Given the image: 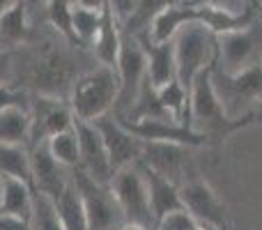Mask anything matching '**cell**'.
Returning <instances> with one entry per match:
<instances>
[{"mask_svg":"<svg viewBox=\"0 0 262 230\" xmlns=\"http://www.w3.org/2000/svg\"><path fill=\"white\" fill-rule=\"evenodd\" d=\"M138 41L145 49L147 58V81L154 88H163L166 83L177 78V65H175V41H149L147 35H140Z\"/></svg>","mask_w":262,"mask_h":230,"instance_id":"2e32d148","label":"cell"},{"mask_svg":"<svg viewBox=\"0 0 262 230\" xmlns=\"http://www.w3.org/2000/svg\"><path fill=\"white\" fill-rule=\"evenodd\" d=\"M175 3H182V0H138L136 9L131 12V16L124 21L122 32L134 35V37L147 35L154 18H157L168 5H175Z\"/></svg>","mask_w":262,"mask_h":230,"instance_id":"cb8c5ba5","label":"cell"},{"mask_svg":"<svg viewBox=\"0 0 262 230\" xmlns=\"http://www.w3.org/2000/svg\"><path fill=\"white\" fill-rule=\"evenodd\" d=\"M172 41H175L177 81L191 95V86H193L195 76L216 65V32L209 30V26H205L203 21H189L175 32Z\"/></svg>","mask_w":262,"mask_h":230,"instance_id":"3957f363","label":"cell"},{"mask_svg":"<svg viewBox=\"0 0 262 230\" xmlns=\"http://www.w3.org/2000/svg\"><path fill=\"white\" fill-rule=\"evenodd\" d=\"M219 55L214 69L223 74H239L262 62V9L244 28L216 35Z\"/></svg>","mask_w":262,"mask_h":230,"instance_id":"5b68a950","label":"cell"},{"mask_svg":"<svg viewBox=\"0 0 262 230\" xmlns=\"http://www.w3.org/2000/svg\"><path fill=\"white\" fill-rule=\"evenodd\" d=\"M92 122H95V127L99 129L101 138H104L106 150H108V154H111V161H113L115 171L138 161L140 152H143V140H140L136 134H131L113 113L101 115Z\"/></svg>","mask_w":262,"mask_h":230,"instance_id":"5bb4252c","label":"cell"},{"mask_svg":"<svg viewBox=\"0 0 262 230\" xmlns=\"http://www.w3.org/2000/svg\"><path fill=\"white\" fill-rule=\"evenodd\" d=\"M106 0H72L74 7H85V9H101Z\"/></svg>","mask_w":262,"mask_h":230,"instance_id":"e575fe53","label":"cell"},{"mask_svg":"<svg viewBox=\"0 0 262 230\" xmlns=\"http://www.w3.org/2000/svg\"><path fill=\"white\" fill-rule=\"evenodd\" d=\"M74 129L78 134V150H81L78 168H83L95 182L108 186L115 175V168L99 129L95 127V122H85V120H76Z\"/></svg>","mask_w":262,"mask_h":230,"instance_id":"4fadbf2b","label":"cell"},{"mask_svg":"<svg viewBox=\"0 0 262 230\" xmlns=\"http://www.w3.org/2000/svg\"><path fill=\"white\" fill-rule=\"evenodd\" d=\"M14 78L12 51H0V86H9Z\"/></svg>","mask_w":262,"mask_h":230,"instance_id":"1f68e13d","label":"cell"},{"mask_svg":"<svg viewBox=\"0 0 262 230\" xmlns=\"http://www.w3.org/2000/svg\"><path fill=\"white\" fill-rule=\"evenodd\" d=\"M0 175L16 177L32 186V166L28 145H0Z\"/></svg>","mask_w":262,"mask_h":230,"instance_id":"7402d4cb","label":"cell"},{"mask_svg":"<svg viewBox=\"0 0 262 230\" xmlns=\"http://www.w3.org/2000/svg\"><path fill=\"white\" fill-rule=\"evenodd\" d=\"M180 196L184 210L200 226H209L216 230H232V219L226 203L219 198V194L203 177H193V180L180 184Z\"/></svg>","mask_w":262,"mask_h":230,"instance_id":"8fae6325","label":"cell"},{"mask_svg":"<svg viewBox=\"0 0 262 230\" xmlns=\"http://www.w3.org/2000/svg\"><path fill=\"white\" fill-rule=\"evenodd\" d=\"M120 230H152V228H145V226H140V223H129L127 221Z\"/></svg>","mask_w":262,"mask_h":230,"instance_id":"d590c367","label":"cell"},{"mask_svg":"<svg viewBox=\"0 0 262 230\" xmlns=\"http://www.w3.org/2000/svg\"><path fill=\"white\" fill-rule=\"evenodd\" d=\"M32 196H35V189L28 182L16 180V177H3V203H0V212L28 219L32 210Z\"/></svg>","mask_w":262,"mask_h":230,"instance_id":"44dd1931","label":"cell"},{"mask_svg":"<svg viewBox=\"0 0 262 230\" xmlns=\"http://www.w3.org/2000/svg\"><path fill=\"white\" fill-rule=\"evenodd\" d=\"M14 3H16V0H0V16H3V14L7 12V9L12 7Z\"/></svg>","mask_w":262,"mask_h":230,"instance_id":"8d00e7d4","label":"cell"},{"mask_svg":"<svg viewBox=\"0 0 262 230\" xmlns=\"http://www.w3.org/2000/svg\"><path fill=\"white\" fill-rule=\"evenodd\" d=\"M251 3H253L258 9H262V0H251Z\"/></svg>","mask_w":262,"mask_h":230,"instance_id":"f35d334b","label":"cell"},{"mask_svg":"<svg viewBox=\"0 0 262 230\" xmlns=\"http://www.w3.org/2000/svg\"><path fill=\"white\" fill-rule=\"evenodd\" d=\"M120 95V78L118 69L99 65L97 69L76 76V81L69 88V106L76 120L92 122L101 115L113 113L115 101Z\"/></svg>","mask_w":262,"mask_h":230,"instance_id":"7a4b0ae2","label":"cell"},{"mask_svg":"<svg viewBox=\"0 0 262 230\" xmlns=\"http://www.w3.org/2000/svg\"><path fill=\"white\" fill-rule=\"evenodd\" d=\"M118 78H120V95L115 101L113 115H124L136 104L138 92L143 88V81L147 78V58H145V49L138 41V37L122 32V46H120L118 55Z\"/></svg>","mask_w":262,"mask_h":230,"instance_id":"30bf717a","label":"cell"},{"mask_svg":"<svg viewBox=\"0 0 262 230\" xmlns=\"http://www.w3.org/2000/svg\"><path fill=\"white\" fill-rule=\"evenodd\" d=\"M30 111V140L28 148L41 143V140L51 138L53 134L67 131L74 127L76 117L64 97H53V95H35L32 101L28 104Z\"/></svg>","mask_w":262,"mask_h":230,"instance_id":"7c38bea8","label":"cell"},{"mask_svg":"<svg viewBox=\"0 0 262 230\" xmlns=\"http://www.w3.org/2000/svg\"><path fill=\"white\" fill-rule=\"evenodd\" d=\"M157 95H159L161 106L168 111V115H170L172 120H177V122L189 127V97L191 95L177 78L170 83H166L163 88H159Z\"/></svg>","mask_w":262,"mask_h":230,"instance_id":"484cf974","label":"cell"},{"mask_svg":"<svg viewBox=\"0 0 262 230\" xmlns=\"http://www.w3.org/2000/svg\"><path fill=\"white\" fill-rule=\"evenodd\" d=\"M28 150H30L32 186H35V191H44L55 200L72 180V171L64 168L60 161H55V157L49 152L46 140H41V143L32 145Z\"/></svg>","mask_w":262,"mask_h":230,"instance_id":"9a60e30c","label":"cell"},{"mask_svg":"<svg viewBox=\"0 0 262 230\" xmlns=\"http://www.w3.org/2000/svg\"><path fill=\"white\" fill-rule=\"evenodd\" d=\"M212 83L228 115L242 117L262 111V62L239 74L212 69Z\"/></svg>","mask_w":262,"mask_h":230,"instance_id":"8992f818","label":"cell"},{"mask_svg":"<svg viewBox=\"0 0 262 230\" xmlns=\"http://www.w3.org/2000/svg\"><path fill=\"white\" fill-rule=\"evenodd\" d=\"M44 5H46V18H49L51 26H53L69 44L78 46L74 28H72V14H74L72 0H44Z\"/></svg>","mask_w":262,"mask_h":230,"instance_id":"f1b7e54d","label":"cell"},{"mask_svg":"<svg viewBox=\"0 0 262 230\" xmlns=\"http://www.w3.org/2000/svg\"><path fill=\"white\" fill-rule=\"evenodd\" d=\"M72 182L76 184L85 207L88 230H120L127 223L111 186L95 182L78 166L72 168Z\"/></svg>","mask_w":262,"mask_h":230,"instance_id":"52a82bcc","label":"cell"},{"mask_svg":"<svg viewBox=\"0 0 262 230\" xmlns=\"http://www.w3.org/2000/svg\"><path fill=\"white\" fill-rule=\"evenodd\" d=\"M30 111L28 106H7L0 111V145H28L30 140Z\"/></svg>","mask_w":262,"mask_h":230,"instance_id":"ffe728a7","label":"cell"},{"mask_svg":"<svg viewBox=\"0 0 262 230\" xmlns=\"http://www.w3.org/2000/svg\"><path fill=\"white\" fill-rule=\"evenodd\" d=\"M140 171L145 175V182H147V191H149V205H152L154 219H161L166 214L175 212V210H182V196H180V186L172 180L163 177L161 173L152 171L149 166H145L143 161H138Z\"/></svg>","mask_w":262,"mask_h":230,"instance_id":"e0dca14e","label":"cell"},{"mask_svg":"<svg viewBox=\"0 0 262 230\" xmlns=\"http://www.w3.org/2000/svg\"><path fill=\"white\" fill-rule=\"evenodd\" d=\"M99 26H101V9L74 7L72 28H74L78 46L92 49V44H95V39H97V32H99Z\"/></svg>","mask_w":262,"mask_h":230,"instance_id":"83f0119b","label":"cell"},{"mask_svg":"<svg viewBox=\"0 0 262 230\" xmlns=\"http://www.w3.org/2000/svg\"><path fill=\"white\" fill-rule=\"evenodd\" d=\"M198 230H216V228H209V226H200Z\"/></svg>","mask_w":262,"mask_h":230,"instance_id":"60d3db41","label":"cell"},{"mask_svg":"<svg viewBox=\"0 0 262 230\" xmlns=\"http://www.w3.org/2000/svg\"><path fill=\"white\" fill-rule=\"evenodd\" d=\"M30 230H64L62 219H60L58 205L44 191H35L32 196V210L28 217Z\"/></svg>","mask_w":262,"mask_h":230,"instance_id":"d4e9b609","label":"cell"},{"mask_svg":"<svg viewBox=\"0 0 262 230\" xmlns=\"http://www.w3.org/2000/svg\"><path fill=\"white\" fill-rule=\"evenodd\" d=\"M198 228H200V223L184 207L161 217L157 221V226H154V230H198Z\"/></svg>","mask_w":262,"mask_h":230,"instance_id":"f546056e","label":"cell"},{"mask_svg":"<svg viewBox=\"0 0 262 230\" xmlns=\"http://www.w3.org/2000/svg\"><path fill=\"white\" fill-rule=\"evenodd\" d=\"M207 5L212 7H219V9H226V12H232V14H242L244 9H249L253 3H246V0H205Z\"/></svg>","mask_w":262,"mask_h":230,"instance_id":"d6a6232c","label":"cell"},{"mask_svg":"<svg viewBox=\"0 0 262 230\" xmlns=\"http://www.w3.org/2000/svg\"><path fill=\"white\" fill-rule=\"evenodd\" d=\"M120 46H122V28H120L111 5L104 3V7H101V26H99V32H97L95 44H92L95 58L99 60V65L115 67L120 55Z\"/></svg>","mask_w":262,"mask_h":230,"instance_id":"ac0fdd59","label":"cell"},{"mask_svg":"<svg viewBox=\"0 0 262 230\" xmlns=\"http://www.w3.org/2000/svg\"><path fill=\"white\" fill-rule=\"evenodd\" d=\"M193 150L195 148L191 145L172 143V140H143V152H140L138 161H143L145 166L161 173L163 177L172 180L180 186L198 177Z\"/></svg>","mask_w":262,"mask_h":230,"instance_id":"9c48e42d","label":"cell"},{"mask_svg":"<svg viewBox=\"0 0 262 230\" xmlns=\"http://www.w3.org/2000/svg\"><path fill=\"white\" fill-rule=\"evenodd\" d=\"M28 81L37 90V95L62 97L76 81L74 60L55 44L44 41L32 51L30 60H28Z\"/></svg>","mask_w":262,"mask_h":230,"instance_id":"277c9868","label":"cell"},{"mask_svg":"<svg viewBox=\"0 0 262 230\" xmlns=\"http://www.w3.org/2000/svg\"><path fill=\"white\" fill-rule=\"evenodd\" d=\"M28 3L16 0L7 12L0 16V51H14L28 41Z\"/></svg>","mask_w":262,"mask_h":230,"instance_id":"d6986e66","label":"cell"},{"mask_svg":"<svg viewBox=\"0 0 262 230\" xmlns=\"http://www.w3.org/2000/svg\"><path fill=\"white\" fill-rule=\"evenodd\" d=\"M260 117H262V111H260Z\"/></svg>","mask_w":262,"mask_h":230,"instance_id":"b9f144b4","label":"cell"},{"mask_svg":"<svg viewBox=\"0 0 262 230\" xmlns=\"http://www.w3.org/2000/svg\"><path fill=\"white\" fill-rule=\"evenodd\" d=\"M0 230H30L26 217H14V214L0 212Z\"/></svg>","mask_w":262,"mask_h":230,"instance_id":"836d02e7","label":"cell"},{"mask_svg":"<svg viewBox=\"0 0 262 230\" xmlns=\"http://www.w3.org/2000/svg\"><path fill=\"white\" fill-rule=\"evenodd\" d=\"M106 3L111 5V9H113V14H115V18H118L120 28H122L124 21L131 16V12L136 9V3H138V0H106Z\"/></svg>","mask_w":262,"mask_h":230,"instance_id":"4dcf8cb0","label":"cell"},{"mask_svg":"<svg viewBox=\"0 0 262 230\" xmlns=\"http://www.w3.org/2000/svg\"><path fill=\"white\" fill-rule=\"evenodd\" d=\"M58 205L60 219H62L64 230H88V217H85V207H83L81 194H78L76 184L69 180V184L62 189V194L55 198Z\"/></svg>","mask_w":262,"mask_h":230,"instance_id":"603a6c76","label":"cell"},{"mask_svg":"<svg viewBox=\"0 0 262 230\" xmlns=\"http://www.w3.org/2000/svg\"><path fill=\"white\" fill-rule=\"evenodd\" d=\"M182 3H191V5H200V3H205V0H182Z\"/></svg>","mask_w":262,"mask_h":230,"instance_id":"74e56055","label":"cell"},{"mask_svg":"<svg viewBox=\"0 0 262 230\" xmlns=\"http://www.w3.org/2000/svg\"><path fill=\"white\" fill-rule=\"evenodd\" d=\"M108 186H111V191H113L115 200H118L120 210H122L124 221L140 223V226L154 230L157 219H154L152 205H149L147 182H145V175H143V171H140L138 161L115 171Z\"/></svg>","mask_w":262,"mask_h":230,"instance_id":"ba28073f","label":"cell"},{"mask_svg":"<svg viewBox=\"0 0 262 230\" xmlns=\"http://www.w3.org/2000/svg\"><path fill=\"white\" fill-rule=\"evenodd\" d=\"M46 145H49V152L55 157V161H60L64 168H76L78 159H81V150H78V134L76 129H67L60 131V134H53L51 138H46Z\"/></svg>","mask_w":262,"mask_h":230,"instance_id":"4316f807","label":"cell"},{"mask_svg":"<svg viewBox=\"0 0 262 230\" xmlns=\"http://www.w3.org/2000/svg\"><path fill=\"white\" fill-rule=\"evenodd\" d=\"M212 69H205L195 76L193 86H191L189 97V127L193 131L205 136L207 148L219 150L232 134L246 129V127L262 122L260 111L258 113H246L242 117H232L226 113L221 99H219L216 90L212 83Z\"/></svg>","mask_w":262,"mask_h":230,"instance_id":"6da1fadb","label":"cell"},{"mask_svg":"<svg viewBox=\"0 0 262 230\" xmlns=\"http://www.w3.org/2000/svg\"><path fill=\"white\" fill-rule=\"evenodd\" d=\"M0 203H3V175H0Z\"/></svg>","mask_w":262,"mask_h":230,"instance_id":"ab89813d","label":"cell"}]
</instances>
